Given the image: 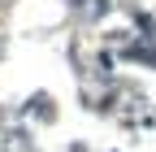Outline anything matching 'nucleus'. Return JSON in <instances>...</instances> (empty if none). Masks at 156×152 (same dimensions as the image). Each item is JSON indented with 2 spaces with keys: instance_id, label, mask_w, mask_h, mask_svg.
<instances>
[]
</instances>
